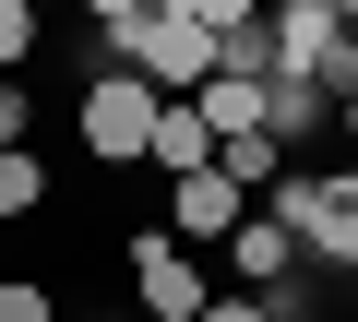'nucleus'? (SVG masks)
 <instances>
[{
  "instance_id": "obj_1",
  "label": "nucleus",
  "mask_w": 358,
  "mask_h": 322,
  "mask_svg": "<svg viewBox=\"0 0 358 322\" xmlns=\"http://www.w3.org/2000/svg\"><path fill=\"white\" fill-rule=\"evenodd\" d=\"M131 84L155 108H192L215 84V24H203V0H143V36H131Z\"/></svg>"
},
{
  "instance_id": "obj_2",
  "label": "nucleus",
  "mask_w": 358,
  "mask_h": 322,
  "mask_svg": "<svg viewBox=\"0 0 358 322\" xmlns=\"http://www.w3.org/2000/svg\"><path fill=\"white\" fill-rule=\"evenodd\" d=\"M275 227L299 239V263H346L358 275V168H287L275 180Z\"/></svg>"
},
{
  "instance_id": "obj_3",
  "label": "nucleus",
  "mask_w": 358,
  "mask_h": 322,
  "mask_svg": "<svg viewBox=\"0 0 358 322\" xmlns=\"http://www.w3.org/2000/svg\"><path fill=\"white\" fill-rule=\"evenodd\" d=\"M72 119H84V155H96V168H143V143H155V96L131 72H96Z\"/></svg>"
},
{
  "instance_id": "obj_4",
  "label": "nucleus",
  "mask_w": 358,
  "mask_h": 322,
  "mask_svg": "<svg viewBox=\"0 0 358 322\" xmlns=\"http://www.w3.org/2000/svg\"><path fill=\"white\" fill-rule=\"evenodd\" d=\"M131 298H143L155 322H203V298H215V286H203V263L179 251V239H155V227H143V239H131Z\"/></svg>"
},
{
  "instance_id": "obj_5",
  "label": "nucleus",
  "mask_w": 358,
  "mask_h": 322,
  "mask_svg": "<svg viewBox=\"0 0 358 322\" xmlns=\"http://www.w3.org/2000/svg\"><path fill=\"white\" fill-rule=\"evenodd\" d=\"M239 215H251V203L203 168V180H167V227H155V239H239Z\"/></svg>"
},
{
  "instance_id": "obj_6",
  "label": "nucleus",
  "mask_w": 358,
  "mask_h": 322,
  "mask_svg": "<svg viewBox=\"0 0 358 322\" xmlns=\"http://www.w3.org/2000/svg\"><path fill=\"white\" fill-rule=\"evenodd\" d=\"M227 263H239V298H275V286L299 275V239H287L275 215H239V239H227Z\"/></svg>"
},
{
  "instance_id": "obj_7",
  "label": "nucleus",
  "mask_w": 358,
  "mask_h": 322,
  "mask_svg": "<svg viewBox=\"0 0 358 322\" xmlns=\"http://www.w3.org/2000/svg\"><path fill=\"white\" fill-rule=\"evenodd\" d=\"M143 168H167V180H203V168H215V131H203V108H155Z\"/></svg>"
},
{
  "instance_id": "obj_8",
  "label": "nucleus",
  "mask_w": 358,
  "mask_h": 322,
  "mask_svg": "<svg viewBox=\"0 0 358 322\" xmlns=\"http://www.w3.org/2000/svg\"><path fill=\"white\" fill-rule=\"evenodd\" d=\"M310 131H322V96H310V84H263V143H275V155H299Z\"/></svg>"
},
{
  "instance_id": "obj_9",
  "label": "nucleus",
  "mask_w": 358,
  "mask_h": 322,
  "mask_svg": "<svg viewBox=\"0 0 358 322\" xmlns=\"http://www.w3.org/2000/svg\"><path fill=\"white\" fill-rule=\"evenodd\" d=\"M192 108H203V131H215V143H239V131H263V84H203Z\"/></svg>"
},
{
  "instance_id": "obj_10",
  "label": "nucleus",
  "mask_w": 358,
  "mask_h": 322,
  "mask_svg": "<svg viewBox=\"0 0 358 322\" xmlns=\"http://www.w3.org/2000/svg\"><path fill=\"white\" fill-rule=\"evenodd\" d=\"M36 203H48V155L13 143V155H0V215H36Z\"/></svg>"
},
{
  "instance_id": "obj_11",
  "label": "nucleus",
  "mask_w": 358,
  "mask_h": 322,
  "mask_svg": "<svg viewBox=\"0 0 358 322\" xmlns=\"http://www.w3.org/2000/svg\"><path fill=\"white\" fill-rule=\"evenodd\" d=\"M36 0H0V84H24V60H36Z\"/></svg>"
},
{
  "instance_id": "obj_12",
  "label": "nucleus",
  "mask_w": 358,
  "mask_h": 322,
  "mask_svg": "<svg viewBox=\"0 0 358 322\" xmlns=\"http://www.w3.org/2000/svg\"><path fill=\"white\" fill-rule=\"evenodd\" d=\"M96 36H108V72H131V36H143V0H96Z\"/></svg>"
},
{
  "instance_id": "obj_13",
  "label": "nucleus",
  "mask_w": 358,
  "mask_h": 322,
  "mask_svg": "<svg viewBox=\"0 0 358 322\" xmlns=\"http://www.w3.org/2000/svg\"><path fill=\"white\" fill-rule=\"evenodd\" d=\"M203 322H275V298H203Z\"/></svg>"
},
{
  "instance_id": "obj_14",
  "label": "nucleus",
  "mask_w": 358,
  "mask_h": 322,
  "mask_svg": "<svg viewBox=\"0 0 358 322\" xmlns=\"http://www.w3.org/2000/svg\"><path fill=\"white\" fill-rule=\"evenodd\" d=\"M24 143V84H0V155Z\"/></svg>"
},
{
  "instance_id": "obj_15",
  "label": "nucleus",
  "mask_w": 358,
  "mask_h": 322,
  "mask_svg": "<svg viewBox=\"0 0 358 322\" xmlns=\"http://www.w3.org/2000/svg\"><path fill=\"white\" fill-rule=\"evenodd\" d=\"M346 143H358V96H346Z\"/></svg>"
},
{
  "instance_id": "obj_16",
  "label": "nucleus",
  "mask_w": 358,
  "mask_h": 322,
  "mask_svg": "<svg viewBox=\"0 0 358 322\" xmlns=\"http://www.w3.org/2000/svg\"><path fill=\"white\" fill-rule=\"evenodd\" d=\"M275 322H310V310H275Z\"/></svg>"
}]
</instances>
